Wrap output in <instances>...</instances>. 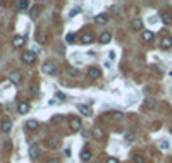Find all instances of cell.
I'll return each mask as SVG.
<instances>
[{
    "label": "cell",
    "instance_id": "obj_2",
    "mask_svg": "<svg viewBox=\"0 0 172 163\" xmlns=\"http://www.w3.org/2000/svg\"><path fill=\"white\" fill-rule=\"evenodd\" d=\"M41 72H45V74H57V67H55V64H52V62H45L41 65Z\"/></svg>",
    "mask_w": 172,
    "mask_h": 163
},
{
    "label": "cell",
    "instance_id": "obj_28",
    "mask_svg": "<svg viewBox=\"0 0 172 163\" xmlns=\"http://www.w3.org/2000/svg\"><path fill=\"white\" fill-rule=\"evenodd\" d=\"M74 40L76 38H74V34L72 33H69L67 36H66V41H67V43H74Z\"/></svg>",
    "mask_w": 172,
    "mask_h": 163
},
{
    "label": "cell",
    "instance_id": "obj_14",
    "mask_svg": "<svg viewBox=\"0 0 172 163\" xmlns=\"http://www.w3.org/2000/svg\"><path fill=\"white\" fill-rule=\"evenodd\" d=\"M21 77H22V76H21V72H10V76H9V79H10V82H12V84H19Z\"/></svg>",
    "mask_w": 172,
    "mask_h": 163
},
{
    "label": "cell",
    "instance_id": "obj_19",
    "mask_svg": "<svg viewBox=\"0 0 172 163\" xmlns=\"http://www.w3.org/2000/svg\"><path fill=\"white\" fill-rule=\"evenodd\" d=\"M77 110L81 112L83 115H91V108H89L88 105H77Z\"/></svg>",
    "mask_w": 172,
    "mask_h": 163
},
{
    "label": "cell",
    "instance_id": "obj_4",
    "mask_svg": "<svg viewBox=\"0 0 172 163\" xmlns=\"http://www.w3.org/2000/svg\"><path fill=\"white\" fill-rule=\"evenodd\" d=\"M45 146H47L48 150H57L59 146H60V143H59V139L57 137H48V139H45Z\"/></svg>",
    "mask_w": 172,
    "mask_h": 163
},
{
    "label": "cell",
    "instance_id": "obj_24",
    "mask_svg": "<svg viewBox=\"0 0 172 163\" xmlns=\"http://www.w3.org/2000/svg\"><path fill=\"white\" fill-rule=\"evenodd\" d=\"M144 107L151 110V108H155V107H157V102H155V100H151V98H148V100L144 102Z\"/></svg>",
    "mask_w": 172,
    "mask_h": 163
},
{
    "label": "cell",
    "instance_id": "obj_34",
    "mask_svg": "<svg viewBox=\"0 0 172 163\" xmlns=\"http://www.w3.org/2000/svg\"><path fill=\"white\" fill-rule=\"evenodd\" d=\"M69 74H71V76H77V70L71 67V69H69Z\"/></svg>",
    "mask_w": 172,
    "mask_h": 163
},
{
    "label": "cell",
    "instance_id": "obj_3",
    "mask_svg": "<svg viewBox=\"0 0 172 163\" xmlns=\"http://www.w3.org/2000/svg\"><path fill=\"white\" fill-rule=\"evenodd\" d=\"M69 127L72 132H77V130H81L83 124H81V119H77V117H72L71 119V122H69Z\"/></svg>",
    "mask_w": 172,
    "mask_h": 163
},
{
    "label": "cell",
    "instance_id": "obj_5",
    "mask_svg": "<svg viewBox=\"0 0 172 163\" xmlns=\"http://www.w3.org/2000/svg\"><path fill=\"white\" fill-rule=\"evenodd\" d=\"M24 43H26V36H21V34L14 36V40H12V47L14 48H22L24 47Z\"/></svg>",
    "mask_w": 172,
    "mask_h": 163
},
{
    "label": "cell",
    "instance_id": "obj_23",
    "mask_svg": "<svg viewBox=\"0 0 172 163\" xmlns=\"http://www.w3.org/2000/svg\"><path fill=\"white\" fill-rule=\"evenodd\" d=\"M141 38H143V41H151L153 40V33H151V31H143Z\"/></svg>",
    "mask_w": 172,
    "mask_h": 163
},
{
    "label": "cell",
    "instance_id": "obj_6",
    "mask_svg": "<svg viewBox=\"0 0 172 163\" xmlns=\"http://www.w3.org/2000/svg\"><path fill=\"white\" fill-rule=\"evenodd\" d=\"M28 112H29V103H28V102L17 103V113H21V115H26Z\"/></svg>",
    "mask_w": 172,
    "mask_h": 163
},
{
    "label": "cell",
    "instance_id": "obj_26",
    "mask_svg": "<svg viewBox=\"0 0 172 163\" xmlns=\"http://www.w3.org/2000/svg\"><path fill=\"white\" fill-rule=\"evenodd\" d=\"M169 148H171L169 141H160V150H169Z\"/></svg>",
    "mask_w": 172,
    "mask_h": 163
},
{
    "label": "cell",
    "instance_id": "obj_20",
    "mask_svg": "<svg viewBox=\"0 0 172 163\" xmlns=\"http://www.w3.org/2000/svg\"><path fill=\"white\" fill-rule=\"evenodd\" d=\"M107 21H109V16H107V14H98L95 17V22H100V24H105Z\"/></svg>",
    "mask_w": 172,
    "mask_h": 163
},
{
    "label": "cell",
    "instance_id": "obj_30",
    "mask_svg": "<svg viewBox=\"0 0 172 163\" xmlns=\"http://www.w3.org/2000/svg\"><path fill=\"white\" fill-rule=\"evenodd\" d=\"M38 41H40V43H45V41H47V36H45V34H38Z\"/></svg>",
    "mask_w": 172,
    "mask_h": 163
},
{
    "label": "cell",
    "instance_id": "obj_9",
    "mask_svg": "<svg viewBox=\"0 0 172 163\" xmlns=\"http://www.w3.org/2000/svg\"><path fill=\"white\" fill-rule=\"evenodd\" d=\"M160 47L164 48V50L172 48V36H164V38H162V41H160Z\"/></svg>",
    "mask_w": 172,
    "mask_h": 163
},
{
    "label": "cell",
    "instance_id": "obj_25",
    "mask_svg": "<svg viewBox=\"0 0 172 163\" xmlns=\"http://www.w3.org/2000/svg\"><path fill=\"white\" fill-rule=\"evenodd\" d=\"M124 139H126V141H127V143H133V141H134V139H136V136H134V132H127V134H126V136H124Z\"/></svg>",
    "mask_w": 172,
    "mask_h": 163
},
{
    "label": "cell",
    "instance_id": "obj_27",
    "mask_svg": "<svg viewBox=\"0 0 172 163\" xmlns=\"http://www.w3.org/2000/svg\"><path fill=\"white\" fill-rule=\"evenodd\" d=\"M112 117L117 119V120H121V119H124V113H121V112H112Z\"/></svg>",
    "mask_w": 172,
    "mask_h": 163
},
{
    "label": "cell",
    "instance_id": "obj_31",
    "mask_svg": "<svg viewBox=\"0 0 172 163\" xmlns=\"http://www.w3.org/2000/svg\"><path fill=\"white\" fill-rule=\"evenodd\" d=\"M57 98H59V100H66V95H64V93H59V91H57Z\"/></svg>",
    "mask_w": 172,
    "mask_h": 163
},
{
    "label": "cell",
    "instance_id": "obj_10",
    "mask_svg": "<svg viewBox=\"0 0 172 163\" xmlns=\"http://www.w3.org/2000/svg\"><path fill=\"white\" fill-rule=\"evenodd\" d=\"M91 136L100 141V139H103V137H105V130H103L102 127H95V129H93V132H91Z\"/></svg>",
    "mask_w": 172,
    "mask_h": 163
},
{
    "label": "cell",
    "instance_id": "obj_11",
    "mask_svg": "<svg viewBox=\"0 0 172 163\" xmlns=\"http://www.w3.org/2000/svg\"><path fill=\"white\" fill-rule=\"evenodd\" d=\"M100 76H102L100 69H96V67H89L88 69V77H91V79H98Z\"/></svg>",
    "mask_w": 172,
    "mask_h": 163
},
{
    "label": "cell",
    "instance_id": "obj_8",
    "mask_svg": "<svg viewBox=\"0 0 172 163\" xmlns=\"http://www.w3.org/2000/svg\"><path fill=\"white\" fill-rule=\"evenodd\" d=\"M10 129H12V122H10L9 119H4L2 124H0V130H2V132H10Z\"/></svg>",
    "mask_w": 172,
    "mask_h": 163
},
{
    "label": "cell",
    "instance_id": "obj_13",
    "mask_svg": "<svg viewBox=\"0 0 172 163\" xmlns=\"http://www.w3.org/2000/svg\"><path fill=\"white\" fill-rule=\"evenodd\" d=\"M110 40H112V34H110L109 31H105V33L100 34V43H102V45H107V43H110Z\"/></svg>",
    "mask_w": 172,
    "mask_h": 163
},
{
    "label": "cell",
    "instance_id": "obj_36",
    "mask_svg": "<svg viewBox=\"0 0 172 163\" xmlns=\"http://www.w3.org/2000/svg\"><path fill=\"white\" fill-rule=\"evenodd\" d=\"M0 81H2V77H0Z\"/></svg>",
    "mask_w": 172,
    "mask_h": 163
},
{
    "label": "cell",
    "instance_id": "obj_35",
    "mask_svg": "<svg viewBox=\"0 0 172 163\" xmlns=\"http://www.w3.org/2000/svg\"><path fill=\"white\" fill-rule=\"evenodd\" d=\"M48 163H59V160H57V158H52V160H48Z\"/></svg>",
    "mask_w": 172,
    "mask_h": 163
},
{
    "label": "cell",
    "instance_id": "obj_22",
    "mask_svg": "<svg viewBox=\"0 0 172 163\" xmlns=\"http://www.w3.org/2000/svg\"><path fill=\"white\" fill-rule=\"evenodd\" d=\"M40 14H41V7L40 5H34L33 9H31V17H33V19H36Z\"/></svg>",
    "mask_w": 172,
    "mask_h": 163
},
{
    "label": "cell",
    "instance_id": "obj_32",
    "mask_svg": "<svg viewBox=\"0 0 172 163\" xmlns=\"http://www.w3.org/2000/svg\"><path fill=\"white\" fill-rule=\"evenodd\" d=\"M107 163H119V160H117V158H109V160H107Z\"/></svg>",
    "mask_w": 172,
    "mask_h": 163
},
{
    "label": "cell",
    "instance_id": "obj_16",
    "mask_svg": "<svg viewBox=\"0 0 172 163\" xmlns=\"http://www.w3.org/2000/svg\"><path fill=\"white\" fill-rule=\"evenodd\" d=\"M131 27H133L134 31H141V29H143V21H141V19H134L133 22H131Z\"/></svg>",
    "mask_w": 172,
    "mask_h": 163
},
{
    "label": "cell",
    "instance_id": "obj_18",
    "mask_svg": "<svg viewBox=\"0 0 172 163\" xmlns=\"http://www.w3.org/2000/svg\"><path fill=\"white\" fill-rule=\"evenodd\" d=\"M93 40H95V36H93L91 33H86V34H83L81 43H84V45H89V43H93Z\"/></svg>",
    "mask_w": 172,
    "mask_h": 163
},
{
    "label": "cell",
    "instance_id": "obj_33",
    "mask_svg": "<svg viewBox=\"0 0 172 163\" xmlns=\"http://www.w3.org/2000/svg\"><path fill=\"white\" fill-rule=\"evenodd\" d=\"M134 163H144L141 156H134Z\"/></svg>",
    "mask_w": 172,
    "mask_h": 163
},
{
    "label": "cell",
    "instance_id": "obj_1",
    "mask_svg": "<svg viewBox=\"0 0 172 163\" xmlns=\"http://www.w3.org/2000/svg\"><path fill=\"white\" fill-rule=\"evenodd\" d=\"M21 59H22L24 64H33V62L36 60V53H34L33 50H26V52H22Z\"/></svg>",
    "mask_w": 172,
    "mask_h": 163
},
{
    "label": "cell",
    "instance_id": "obj_29",
    "mask_svg": "<svg viewBox=\"0 0 172 163\" xmlns=\"http://www.w3.org/2000/svg\"><path fill=\"white\" fill-rule=\"evenodd\" d=\"M79 12H81V9H79V7H76L74 10H71V14H69V16H71V17H74L76 14H79Z\"/></svg>",
    "mask_w": 172,
    "mask_h": 163
},
{
    "label": "cell",
    "instance_id": "obj_15",
    "mask_svg": "<svg viewBox=\"0 0 172 163\" xmlns=\"http://www.w3.org/2000/svg\"><path fill=\"white\" fill-rule=\"evenodd\" d=\"M28 7H29V2H28V0H17V2H16V9H17V10H26Z\"/></svg>",
    "mask_w": 172,
    "mask_h": 163
},
{
    "label": "cell",
    "instance_id": "obj_7",
    "mask_svg": "<svg viewBox=\"0 0 172 163\" xmlns=\"http://www.w3.org/2000/svg\"><path fill=\"white\" fill-rule=\"evenodd\" d=\"M38 127H40V122H38V120H34V119H31V120H28V122H26V129L31 130V132L38 130Z\"/></svg>",
    "mask_w": 172,
    "mask_h": 163
},
{
    "label": "cell",
    "instance_id": "obj_37",
    "mask_svg": "<svg viewBox=\"0 0 172 163\" xmlns=\"http://www.w3.org/2000/svg\"><path fill=\"white\" fill-rule=\"evenodd\" d=\"M171 91H172V89H171Z\"/></svg>",
    "mask_w": 172,
    "mask_h": 163
},
{
    "label": "cell",
    "instance_id": "obj_21",
    "mask_svg": "<svg viewBox=\"0 0 172 163\" xmlns=\"http://www.w3.org/2000/svg\"><path fill=\"white\" fill-rule=\"evenodd\" d=\"M81 160H83V162H89V160H91V151H89V150H83L81 151Z\"/></svg>",
    "mask_w": 172,
    "mask_h": 163
},
{
    "label": "cell",
    "instance_id": "obj_17",
    "mask_svg": "<svg viewBox=\"0 0 172 163\" xmlns=\"http://www.w3.org/2000/svg\"><path fill=\"white\" fill-rule=\"evenodd\" d=\"M162 22L167 24V26H171L172 24V12H164L162 14Z\"/></svg>",
    "mask_w": 172,
    "mask_h": 163
},
{
    "label": "cell",
    "instance_id": "obj_12",
    "mask_svg": "<svg viewBox=\"0 0 172 163\" xmlns=\"http://www.w3.org/2000/svg\"><path fill=\"white\" fill-rule=\"evenodd\" d=\"M29 158L31 160H38V156H40V150H38V146H29Z\"/></svg>",
    "mask_w": 172,
    "mask_h": 163
}]
</instances>
